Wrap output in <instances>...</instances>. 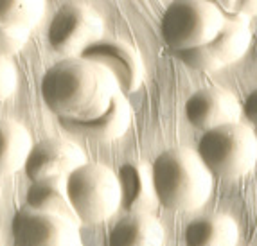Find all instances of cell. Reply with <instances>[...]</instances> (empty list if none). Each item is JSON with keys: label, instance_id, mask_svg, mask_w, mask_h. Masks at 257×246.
Returning <instances> with one entry per match:
<instances>
[{"label": "cell", "instance_id": "20", "mask_svg": "<svg viewBox=\"0 0 257 246\" xmlns=\"http://www.w3.org/2000/svg\"><path fill=\"white\" fill-rule=\"evenodd\" d=\"M216 6L225 20H230V22L246 24V20L255 15V2H221Z\"/></svg>", "mask_w": 257, "mask_h": 246}, {"label": "cell", "instance_id": "9", "mask_svg": "<svg viewBox=\"0 0 257 246\" xmlns=\"http://www.w3.org/2000/svg\"><path fill=\"white\" fill-rule=\"evenodd\" d=\"M81 60L97 63L110 74L122 95L137 92L144 79L141 54L126 42L99 40L79 54Z\"/></svg>", "mask_w": 257, "mask_h": 246}, {"label": "cell", "instance_id": "11", "mask_svg": "<svg viewBox=\"0 0 257 246\" xmlns=\"http://www.w3.org/2000/svg\"><path fill=\"white\" fill-rule=\"evenodd\" d=\"M241 106L232 92L219 87H205L193 92L185 101L187 121L202 131L239 122Z\"/></svg>", "mask_w": 257, "mask_h": 246}, {"label": "cell", "instance_id": "19", "mask_svg": "<svg viewBox=\"0 0 257 246\" xmlns=\"http://www.w3.org/2000/svg\"><path fill=\"white\" fill-rule=\"evenodd\" d=\"M31 31L22 29V27H6L0 26V58L13 56L20 51L29 40Z\"/></svg>", "mask_w": 257, "mask_h": 246}, {"label": "cell", "instance_id": "1", "mask_svg": "<svg viewBox=\"0 0 257 246\" xmlns=\"http://www.w3.org/2000/svg\"><path fill=\"white\" fill-rule=\"evenodd\" d=\"M42 99L58 119L86 121L101 115L119 94L110 74L97 63L67 58L45 70L40 85Z\"/></svg>", "mask_w": 257, "mask_h": 246}, {"label": "cell", "instance_id": "16", "mask_svg": "<svg viewBox=\"0 0 257 246\" xmlns=\"http://www.w3.org/2000/svg\"><path fill=\"white\" fill-rule=\"evenodd\" d=\"M26 208L33 212H42V214H51V216L67 217L79 223L67 199L63 176L31 181V187L26 194Z\"/></svg>", "mask_w": 257, "mask_h": 246}, {"label": "cell", "instance_id": "15", "mask_svg": "<svg viewBox=\"0 0 257 246\" xmlns=\"http://www.w3.org/2000/svg\"><path fill=\"white\" fill-rule=\"evenodd\" d=\"M185 246H237L239 228L227 214H209L185 226Z\"/></svg>", "mask_w": 257, "mask_h": 246}, {"label": "cell", "instance_id": "13", "mask_svg": "<svg viewBox=\"0 0 257 246\" xmlns=\"http://www.w3.org/2000/svg\"><path fill=\"white\" fill-rule=\"evenodd\" d=\"M119 181V207L128 214H151L159 207L155 196L151 167L144 164H124L117 171Z\"/></svg>", "mask_w": 257, "mask_h": 246}, {"label": "cell", "instance_id": "8", "mask_svg": "<svg viewBox=\"0 0 257 246\" xmlns=\"http://www.w3.org/2000/svg\"><path fill=\"white\" fill-rule=\"evenodd\" d=\"M11 230L15 246H81L79 223L26 207L15 214Z\"/></svg>", "mask_w": 257, "mask_h": 246}, {"label": "cell", "instance_id": "10", "mask_svg": "<svg viewBox=\"0 0 257 246\" xmlns=\"http://www.w3.org/2000/svg\"><path fill=\"white\" fill-rule=\"evenodd\" d=\"M86 162L83 149L67 138H43L33 144L24 162V173L31 181L67 176Z\"/></svg>", "mask_w": 257, "mask_h": 246}, {"label": "cell", "instance_id": "3", "mask_svg": "<svg viewBox=\"0 0 257 246\" xmlns=\"http://www.w3.org/2000/svg\"><path fill=\"white\" fill-rule=\"evenodd\" d=\"M194 153L210 176L237 180L250 174L255 167L257 138L248 126L232 122L203 131Z\"/></svg>", "mask_w": 257, "mask_h": 246}, {"label": "cell", "instance_id": "17", "mask_svg": "<svg viewBox=\"0 0 257 246\" xmlns=\"http://www.w3.org/2000/svg\"><path fill=\"white\" fill-rule=\"evenodd\" d=\"M33 138L26 126L13 119H0V174H13L24 167Z\"/></svg>", "mask_w": 257, "mask_h": 246}, {"label": "cell", "instance_id": "21", "mask_svg": "<svg viewBox=\"0 0 257 246\" xmlns=\"http://www.w3.org/2000/svg\"><path fill=\"white\" fill-rule=\"evenodd\" d=\"M17 88V69L9 60L0 58V101L8 99Z\"/></svg>", "mask_w": 257, "mask_h": 246}, {"label": "cell", "instance_id": "2", "mask_svg": "<svg viewBox=\"0 0 257 246\" xmlns=\"http://www.w3.org/2000/svg\"><path fill=\"white\" fill-rule=\"evenodd\" d=\"M157 201L169 210H194L207 203L212 176L193 149L171 147L160 153L151 165Z\"/></svg>", "mask_w": 257, "mask_h": 246}, {"label": "cell", "instance_id": "4", "mask_svg": "<svg viewBox=\"0 0 257 246\" xmlns=\"http://www.w3.org/2000/svg\"><path fill=\"white\" fill-rule=\"evenodd\" d=\"M65 192L76 219L86 224L111 217L120 203L117 174L95 162H85L67 174Z\"/></svg>", "mask_w": 257, "mask_h": 246}, {"label": "cell", "instance_id": "6", "mask_svg": "<svg viewBox=\"0 0 257 246\" xmlns=\"http://www.w3.org/2000/svg\"><path fill=\"white\" fill-rule=\"evenodd\" d=\"M104 24L92 6L83 2H67L61 6L49 24L47 40L56 54L79 58L88 45L103 40Z\"/></svg>", "mask_w": 257, "mask_h": 246}, {"label": "cell", "instance_id": "5", "mask_svg": "<svg viewBox=\"0 0 257 246\" xmlns=\"http://www.w3.org/2000/svg\"><path fill=\"white\" fill-rule=\"evenodd\" d=\"M225 17L214 2L178 0L171 2L160 18V33L171 52L194 49L218 35Z\"/></svg>", "mask_w": 257, "mask_h": 246}, {"label": "cell", "instance_id": "18", "mask_svg": "<svg viewBox=\"0 0 257 246\" xmlns=\"http://www.w3.org/2000/svg\"><path fill=\"white\" fill-rule=\"evenodd\" d=\"M43 13L42 0H0V26L31 31L42 22Z\"/></svg>", "mask_w": 257, "mask_h": 246}, {"label": "cell", "instance_id": "14", "mask_svg": "<svg viewBox=\"0 0 257 246\" xmlns=\"http://www.w3.org/2000/svg\"><path fill=\"white\" fill-rule=\"evenodd\" d=\"M164 226L151 214H126L110 230V246H164Z\"/></svg>", "mask_w": 257, "mask_h": 246}, {"label": "cell", "instance_id": "12", "mask_svg": "<svg viewBox=\"0 0 257 246\" xmlns=\"http://www.w3.org/2000/svg\"><path fill=\"white\" fill-rule=\"evenodd\" d=\"M60 124L63 130L70 131L79 137L90 138V140H115L122 137L128 131L132 124V106H130L126 95H113L108 108L101 115L86 121H74V119H60Z\"/></svg>", "mask_w": 257, "mask_h": 246}, {"label": "cell", "instance_id": "7", "mask_svg": "<svg viewBox=\"0 0 257 246\" xmlns=\"http://www.w3.org/2000/svg\"><path fill=\"white\" fill-rule=\"evenodd\" d=\"M250 42H252V33L246 24L225 20L214 38H210L200 47L173 54L189 69L212 72L241 60L244 52L248 51Z\"/></svg>", "mask_w": 257, "mask_h": 246}, {"label": "cell", "instance_id": "22", "mask_svg": "<svg viewBox=\"0 0 257 246\" xmlns=\"http://www.w3.org/2000/svg\"><path fill=\"white\" fill-rule=\"evenodd\" d=\"M255 97H257V92L253 90L252 94L246 97V101H244V108H243L244 115H246V119H248L252 124L255 122V117H257V113H255Z\"/></svg>", "mask_w": 257, "mask_h": 246}]
</instances>
